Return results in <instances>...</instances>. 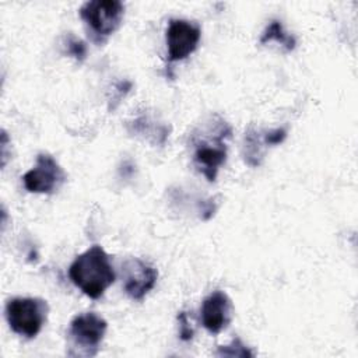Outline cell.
<instances>
[{"mask_svg":"<svg viewBox=\"0 0 358 358\" xmlns=\"http://www.w3.org/2000/svg\"><path fill=\"white\" fill-rule=\"evenodd\" d=\"M69 277L87 296L98 299L115 280L116 274L108 253L98 245L78 255L69 268Z\"/></svg>","mask_w":358,"mask_h":358,"instance_id":"cell-1","label":"cell"},{"mask_svg":"<svg viewBox=\"0 0 358 358\" xmlns=\"http://www.w3.org/2000/svg\"><path fill=\"white\" fill-rule=\"evenodd\" d=\"M49 306L41 298H11L6 303V319L11 330L27 338L35 337L46 322Z\"/></svg>","mask_w":358,"mask_h":358,"instance_id":"cell-2","label":"cell"},{"mask_svg":"<svg viewBox=\"0 0 358 358\" xmlns=\"http://www.w3.org/2000/svg\"><path fill=\"white\" fill-rule=\"evenodd\" d=\"M124 6L117 0H92L80 8V15L98 36H109L123 20Z\"/></svg>","mask_w":358,"mask_h":358,"instance_id":"cell-3","label":"cell"},{"mask_svg":"<svg viewBox=\"0 0 358 358\" xmlns=\"http://www.w3.org/2000/svg\"><path fill=\"white\" fill-rule=\"evenodd\" d=\"M106 322L94 312L77 315L71 323L69 336L73 348L80 350L77 355L92 357L96 354L101 341L106 333Z\"/></svg>","mask_w":358,"mask_h":358,"instance_id":"cell-4","label":"cell"},{"mask_svg":"<svg viewBox=\"0 0 358 358\" xmlns=\"http://www.w3.org/2000/svg\"><path fill=\"white\" fill-rule=\"evenodd\" d=\"M229 136L231 129L225 122H222L217 134H214L213 138L196 143L193 161L197 169L207 178L208 182L215 180L220 166L227 159V147L224 138Z\"/></svg>","mask_w":358,"mask_h":358,"instance_id":"cell-5","label":"cell"},{"mask_svg":"<svg viewBox=\"0 0 358 358\" xmlns=\"http://www.w3.org/2000/svg\"><path fill=\"white\" fill-rule=\"evenodd\" d=\"M64 171L56 159L46 152H41L35 166L22 176L24 186L31 193L52 194L64 183Z\"/></svg>","mask_w":358,"mask_h":358,"instance_id":"cell-6","label":"cell"},{"mask_svg":"<svg viewBox=\"0 0 358 358\" xmlns=\"http://www.w3.org/2000/svg\"><path fill=\"white\" fill-rule=\"evenodd\" d=\"M200 27L187 20H171L166 29L168 59L171 62L183 60L197 49L200 42Z\"/></svg>","mask_w":358,"mask_h":358,"instance_id":"cell-7","label":"cell"},{"mask_svg":"<svg viewBox=\"0 0 358 358\" xmlns=\"http://www.w3.org/2000/svg\"><path fill=\"white\" fill-rule=\"evenodd\" d=\"M124 291L134 299L141 301L155 285L158 271L140 259H129L123 264Z\"/></svg>","mask_w":358,"mask_h":358,"instance_id":"cell-8","label":"cell"},{"mask_svg":"<svg viewBox=\"0 0 358 358\" xmlns=\"http://www.w3.org/2000/svg\"><path fill=\"white\" fill-rule=\"evenodd\" d=\"M232 303L222 291L211 292L201 305V323L213 334L224 330L231 322Z\"/></svg>","mask_w":358,"mask_h":358,"instance_id":"cell-9","label":"cell"},{"mask_svg":"<svg viewBox=\"0 0 358 358\" xmlns=\"http://www.w3.org/2000/svg\"><path fill=\"white\" fill-rule=\"evenodd\" d=\"M270 41H275L280 45H282L287 50H292L296 45L295 38L291 36L289 34H287L281 25L280 21H271L270 25L264 29L262 38H260V43L264 45Z\"/></svg>","mask_w":358,"mask_h":358,"instance_id":"cell-10","label":"cell"},{"mask_svg":"<svg viewBox=\"0 0 358 358\" xmlns=\"http://www.w3.org/2000/svg\"><path fill=\"white\" fill-rule=\"evenodd\" d=\"M215 355H220V357H253V352L239 338H234L229 345L218 347Z\"/></svg>","mask_w":358,"mask_h":358,"instance_id":"cell-11","label":"cell"},{"mask_svg":"<svg viewBox=\"0 0 358 358\" xmlns=\"http://www.w3.org/2000/svg\"><path fill=\"white\" fill-rule=\"evenodd\" d=\"M178 320H179V337H180V340L190 341L193 338V329L189 324L186 313L180 312L178 315Z\"/></svg>","mask_w":358,"mask_h":358,"instance_id":"cell-12","label":"cell"},{"mask_svg":"<svg viewBox=\"0 0 358 358\" xmlns=\"http://www.w3.org/2000/svg\"><path fill=\"white\" fill-rule=\"evenodd\" d=\"M67 45H69V53L71 56H74L77 60H84V57L87 55V48H85L84 42H81L78 39H69Z\"/></svg>","mask_w":358,"mask_h":358,"instance_id":"cell-13","label":"cell"},{"mask_svg":"<svg viewBox=\"0 0 358 358\" xmlns=\"http://www.w3.org/2000/svg\"><path fill=\"white\" fill-rule=\"evenodd\" d=\"M287 137V131L284 129H275L273 131H267L264 136V143L267 145H274V144H280L284 141V138Z\"/></svg>","mask_w":358,"mask_h":358,"instance_id":"cell-14","label":"cell"}]
</instances>
